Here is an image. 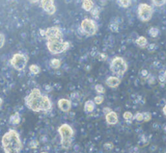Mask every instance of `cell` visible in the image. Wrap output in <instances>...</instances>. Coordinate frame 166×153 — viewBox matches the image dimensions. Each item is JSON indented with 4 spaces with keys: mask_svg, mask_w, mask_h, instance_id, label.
<instances>
[{
    "mask_svg": "<svg viewBox=\"0 0 166 153\" xmlns=\"http://www.w3.org/2000/svg\"><path fill=\"white\" fill-rule=\"evenodd\" d=\"M106 121L109 125H114L118 122V117L115 112L112 111L105 116Z\"/></svg>",
    "mask_w": 166,
    "mask_h": 153,
    "instance_id": "7c38bea8",
    "label": "cell"
},
{
    "mask_svg": "<svg viewBox=\"0 0 166 153\" xmlns=\"http://www.w3.org/2000/svg\"><path fill=\"white\" fill-rule=\"evenodd\" d=\"M91 11H92V13L93 16H98L99 11H98V9H97L95 8L94 9H92Z\"/></svg>",
    "mask_w": 166,
    "mask_h": 153,
    "instance_id": "1f68e13d",
    "label": "cell"
},
{
    "mask_svg": "<svg viewBox=\"0 0 166 153\" xmlns=\"http://www.w3.org/2000/svg\"><path fill=\"white\" fill-rule=\"evenodd\" d=\"M51 66L54 68H58L60 66V61L58 59H53L50 61Z\"/></svg>",
    "mask_w": 166,
    "mask_h": 153,
    "instance_id": "d6986e66",
    "label": "cell"
},
{
    "mask_svg": "<svg viewBox=\"0 0 166 153\" xmlns=\"http://www.w3.org/2000/svg\"><path fill=\"white\" fill-rule=\"evenodd\" d=\"M49 51L52 54H58L64 52L70 47V43L68 41H57L53 43H47Z\"/></svg>",
    "mask_w": 166,
    "mask_h": 153,
    "instance_id": "8992f818",
    "label": "cell"
},
{
    "mask_svg": "<svg viewBox=\"0 0 166 153\" xmlns=\"http://www.w3.org/2000/svg\"><path fill=\"white\" fill-rule=\"evenodd\" d=\"M29 70H30V72L33 74H38L40 71L39 66L36 65H34V64L30 65V66H29Z\"/></svg>",
    "mask_w": 166,
    "mask_h": 153,
    "instance_id": "ac0fdd59",
    "label": "cell"
},
{
    "mask_svg": "<svg viewBox=\"0 0 166 153\" xmlns=\"http://www.w3.org/2000/svg\"><path fill=\"white\" fill-rule=\"evenodd\" d=\"M44 37H46L47 43L61 41L63 40V33L60 28L57 26L50 27L45 30Z\"/></svg>",
    "mask_w": 166,
    "mask_h": 153,
    "instance_id": "5b68a950",
    "label": "cell"
},
{
    "mask_svg": "<svg viewBox=\"0 0 166 153\" xmlns=\"http://www.w3.org/2000/svg\"><path fill=\"white\" fill-rule=\"evenodd\" d=\"M121 80H119V78L116 76H110L106 80V85L112 88H115L117 87L120 84Z\"/></svg>",
    "mask_w": 166,
    "mask_h": 153,
    "instance_id": "4fadbf2b",
    "label": "cell"
},
{
    "mask_svg": "<svg viewBox=\"0 0 166 153\" xmlns=\"http://www.w3.org/2000/svg\"><path fill=\"white\" fill-rule=\"evenodd\" d=\"M123 118L125 120H131L133 118V113L130 112H125L123 113Z\"/></svg>",
    "mask_w": 166,
    "mask_h": 153,
    "instance_id": "cb8c5ba5",
    "label": "cell"
},
{
    "mask_svg": "<svg viewBox=\"0 0 166 153\" xmlns=\"http://www.w3.org/2000/svg\"><path fill=\"white\" fill-rule=\"evenodd\" d=\"M80 28L85 34L92 36L96 34L97 31V25L93 20L90 18L84 19L80 24Z\"/></svg>",
    "mask_w": 166,
    "mask_h": 153,
    "instance_id": "9c48e42d",
    "label": "cell"
},
{
    "mask_svg": "<svg viewBox=\"0 0 166 153\" xmlns=\"http://www.w3.org/2000/svg\"><path fill=\"white\" fill-rule=\"evenodd\" d=\"M158 33H159V30L157 28H151L149 30V34L152 37H157Z\"/></svg>",
    "mask_w": 166,
    "mask_h": 153,
    "instance_id": "44dd1931",
    "label": "cell"
},
{
    "mask_svg": "<svg viewBox=\"0 0 166 153\" xmlns=\"http://www.w3.org/2000/svg\"><path fill=\"white\" fill-rule=\"evenodd\" d=\"M147 71L146 70H143L142 71H141V74H142L143 76H146L147 75Z\"/></svg>",
    "mask_w": 166,
    "mask_h": 153,
    "instance_id": "e575fe53",
    "label": "cell"
},
{
    "mask_svg": "<svg viewBox=\"0 0 166 153\" xmlns=\"http://www.w3.org/2000/svg\"><path fill=\"white\" fill-rule=\"evenodd\" d=\"M58 132L60 135V144L63 149H68L72 145L74 138V130L68 124H63L58 128Z\"/></svg>",
    "mask_w": 166,
    "mask_h": 153,
    "instance_id": "3957f363",
    "label": "cell"
},
{
    "mask_svg": "<svg viewBox=\"0 0 166 153\" xmlns=\"http://www.w3.org/2000/svg\"><path fill=\"white\" fill-rule=\"evenodd\" d=\"M163 114L166 116V104L164 106V107L163 108Z\"/></svg>",
    "mask_w": 166,
    "mask_h": 153,
    "instance_id": "d590c367",
    "label": "cell"
},
{
    "mask_svg": "<svg viewBox=\"0 0 166 153\" xmlns=\"http://www.w3.org/2000/svg\"><path fill=\"white\" fill-rule=\"evenodd\" d=\"M95 89H96L97 92L99 93H104V88L103 87V86L100 84H97L96 86H95Z\"/></svg>",
    "mask_w": 166,
    "mask_h": 153,
    "instance_id": "d4e9b609",
    "label": "cell"
},
{
    "mask_svg": "<svg viewBox=\"0 0 166 153\" xmlns=\"http://www.w3.org/2000/svg\"><path fill=\"white\" fill-rule=\"evenodd\" d=\"M156 49V45L154 44H151L148 47V50L149 51H153Z\"/></svg>",
    "mask_w": 166,
    "mask_h": 153,
    "instance_id": "d6a6232c",
    "label": "cell"
},
{
    "mask_svg": "<svg viewBox=\"0 0 166 153\" xmlns=\"http://www.w3.org/2000/svg\"><path fill=\"white\" fill-rule=\"evenodd\" d=\"M110 30L113 32H118L119 30L118 26L116 24H112L110 26Z\"/></svg>",
    "mask_w": 166,
    "mask_h": 153,
    "instance_id": "f1b7e54d",
    "label": "cell"
},
{
    "mask_svg": "<svg viewBox=\"0 0 166 153\" xmlns=\"http://www.w3.org/2000/svg\"><path fill=\"white\" fill-rule=\"evenodd\" d=\"M27 57L25 55L18 53H15L13 56L11 60V64L14 69L20 71L25 68L27 63Z\"/></svg>",
    "mask_w": 166,
    "mask_h": 153,
    "instance_id": "52a82bcc",
    "label": "cell"
},
{
    "mask_svg": "<svg viewBox=\"0 0 166 153\" xmlns=\"http://www.w3.org/2000/svg\"><path fill=\"white\" fill-rule=\"evenodd\" d=\"M113 147H114V145H113V144H111V143H106V144L104 145V149L108 150H111L112 148H113Z\"/></svg>",
    "mask_w": 166,
    "mask_h": 153,
    "instance_id": "4dcf8cb0",
    "label": "cell"
},
{
    "mask_svg": "<svg viewBox=\"0 0 166 153\" xmlns=\"http://www.w3.org/2000/svg\"><path fill=\"white\" fill-rule=\"evenodd\" d=\"M143 121L145 122H148L151 119V114L149 112H143Z\"/></svg>",
    "mask_w": 166,
    "mask_h": 153,
    "instance_id": "484cf974",
    "label": "cell"
},
{
    "mask_svg": "<svg viewBox=\"0 0 166 153\" xmlns=\"http://www.w3.org/2000/svg\"><path fill=\"white\" fill-rule=\"evenodd\" d=\"M163 76H164V78H165V81H166V71L165 72H164V74H163Z\"/></svg>",
    "mask_w": 166,
    "mask_h": 153,
    "instance_id": "74e56055",
    "label": "cell"
},
{
    "mask_svg": "<svg viewBox=\"0 0 166 153\" xmlns=\"http://www.w3.org/2000/svg\"><path fill=\"white\" fill-rule=\"evenodd\" d=\"M1 144L5 153H19L22 147L19 134L12 129L3 135Z\"/></svg>",
    "mask_w": 166,
    "mask_h": 153,
    "instance_id": "7a4b0ae2",
    "label": "cell"
},
{
    "mask_svg": "<svg viewBox=\"0 0 166 153\" xmlns=\"http://www.w3.org/2000/svg\"><path fill=\"white\" fill-rule=\"evenodd\" d=\"M9 122L13 125H18L21 122V117L18 112L12 115L9 118Z\"/></svg>",
    "mask_w": 166,
    "mask_h": 153,
    "instance_id": "5bb4252c",
    "label": "cell"
},
{
    "mask_svg": "<svg viewBox=\"0 0 166 153\" xmlns=\"http://www.w3.org/2000/svg\"><path fill=\"white\" fill-rule=\"evenodd\" d=\"M41 7L44 11L49 14H53L56 11V7L53 0H42Z\"/></svg>",
    "mask_w": 166,
    "mask_h": 153,
    "instance_id": "30bf717a",
    "label": "cell"
},
{
    "mask_svg": "<svg viewBox=\"0 0 166 153\" xmlns=\"http://www.w3.org/2000/svg\"><path fill=\"white\" fill-rule=\"evenodd\" d=\"M38 145V141L36 140H32L30 143V147L32 148V149H36L37 148Z\"/></svg>",
    "mask_w": 166,
    "mask_h": 153,
    "instance_id": "f546056e",
    "label": "cell"
},
{
    "mask_svg": "<svg viewBox=\"0 0 166 153\" xmlns=\"http://www.w3.org/2000/svg\"><path fill=\"white\" fill-rule=\"evenodd\" d=\"M2 103H3V100H2L1 98H0V106H1Z\"/></svg>",
    "mask_w": 166,
    "mask_h": 153,
    "instance_id": "8d00e7d4",
    "label": "cell"
},
{
    "mask_svg": "<svg viewBox=\"0 0 166 153\" xmlns=\"http://www.w3.org/2000/svg\"><path fill=\"white\" fill-rule=\"evenodd\" d=\"M94 2L91 0H84L82 2V7L86 11H91L94 8Z\"/></svg>",
    "mask_w": 166,
    "mask_h": 153,
    "instance_id": "2e32d148",
    "label": "cell"
},
{
    "mask_svg": "<svg viewBox=\"0 0 166 153\" xmlns=\"http://www.w3.org/2000/svg\"><path fill=\"white\" fill-rule=\"evenodd\" d=\"M40 153H48V152H42Z\"/></svg>",
    "mask_w": 166,
    "mask_h": 153,
    "instance_id": "f35d334b",
    "label": "cell"
},
{
    "mask_svg": "<svg viewBox=\"0 0 166 153\" xmlns=\"http://www.w3.org/2000/svg\"><path fill=\"white\" fill-rule=\"evenodd\" d=\"M24 102L28 109L35 112H48L52 108L50 98L42 95L37 88L32 89L24 98Z\"/></svg>",
    "mask_w": 166,
    "mask_h": 153,
    "instance_id": "6da1fadb",
    "label": "cell"
},
{
    "mask_svg": "<svg viewBox=\"0 0 166 153\" xmlns=\"http://www.w3.org/2000/svg\"><path fill=\"white\" fill-rule=\"evenodd\" d=\"M166 3V0H153V3L156 6H162Z\"/></svg>",
    "mask_w": 166,
    "mask_h": 153,
    "instance_id": "603a6c76",
    "label": "cell"
},
{
    "mask_svg": "<svg viewBox=\"0 0 166 153\" xmlns=\"http://www.w3.org/2000/svg\"><path fill=\"white\" fill-rule=\"evenodd\" d=\"M95 109V103L94 101L92 100H87L84 104V110L85 111V112H86L88 113H92L93 111Z\"/></svg>",
    "mask_w": 166,
    "mask_h": 153,
    "instance_id": "9a60e30c",
    "label": "cell"
},
{
    "mask_svg": "<svg viewBox=\"0 0 166 153\" xmlns=\"http://www.w3.org/2000/svg\"><path fill=\"white\" fill-rule=\"evenodd\" d=\"M136 43L139 46L145 47V46H147V40L145 37L141 36V37H138L137 39H136Z\"/></svg>",
    "mask_w": 166,
    "mask_h": 153,
    "instance_id": "e0dca14e",
    "label": "cell"
},
{
    "mask_svg": "<svg viewBox=\"0 0 166 153\" xmlns=\"http://www.w3.org/2000/svg\"><path fill=\"white\" fill-rule=\"evenodd\" d=\"M110 70L112 73L118 76H122L127 70V64L121 57H116L110 63Z\"/></svg>",
    "mask_w": 166,
    "mask_h": 153,
    "instance_id": "277c9868",
    "label": "cell"
},
{
    "mask_svg": "<svg viewBox=\"0 0 166 153\" xmlns=\"http://www.w3.org/2000/svg\"><path fill=\"white\" fill-rule=\"evenodd\" d=\"M118 3L120 7H124V8H127V7L131 5V1H129V0H119V1H118Z\"/></svg>",
    "mask_w": 166,
    "mask_h": 153,
    "instance_id": "ffe728a7",
    "label": "cell"
},
{
    "mask_svg": "<svg viewBox=\"0 0 166 153\" xmlns=\"http://www.w3.org/2000/svg\"><path fill=\"white\" fill-rule=\"evenodd\" d=\"M57 104L59 109L63 112H69L72 108L71 101L68 99H66V98H61L58 101Z\"/></svg>",
    "mask_w": 166,
    "mask_h": 153,
    "instance_id": "8fae6325",
    "label": "cell"
},
{
    "mask_svg": "<svg viewBox=\"0 0 166 153\" xmlns=\"http://www.w3.org/2000/svg\"><path fill=\"white\" fill-rule=\"evenodd\" d=\"M110 112H112V110L110 109V108H103V113L105 115L108 114V113H110Z\"/></svg>",
    "mask_w": 166,
    "mask_h": 153,
    "instance_id": "836d02e7",
    "label": "cell"
},
{
    "mask_svg": "<svg viewBox=\"0 0 166 153\" xmlns=\"http://www.w3.org/2000/svg\"><path fill=\"white\" fill-rule=\"evenodd\" d=\"M103 101H104L103 97H102V96H100V95L97 96V97H95L94 100V103L96 104H101Z\"/></svg>",
    "mask_w": 166,
    "mask_h": 153,
    "instance_id": "7402d4cb",
    "label": "cell"
},
{
    "mask_svg": "<svg viewBox=\"0 0 166 153\" xmlns=\"http://www.w3.org/2000/svg\"><path fill=\"white\" fill-rule=\"evenodd\" d=\"M5 39L4 35L0 33V49L3 48L5 44Z\"/></svg>",
    "mask_w": 166,
    "mask_h": 153,
    "instance_id": "83f0119b",
    "label": "cell"
},
{
    "mask_svg": "<svg viewBox=\"0 0 166 153\" xmlns=\"http://www.w3.org/2000/svg\"><path fill=\"white\" fill-rule=\"evenodd\" d=\"M134 118L136 121H139V122L142 121H143V113H137L136 114V115L134 116Z\"/></svg>",
    "mask_w": 166,
    "mask_h": 153,
    "instance_id": "4316f807",
    "label": "cell"
},
{
    "mask_svg": "<svg viewBox=\"0 0 166 153\" xmlns=\"http://www.w3.org/2000/svg\"><path fill=\"white\" fill-rule=\"evenodd\" d=\"M153 9L147 3H141L138 6V16L141 21L147 22L152 18Z\"/></svg>",
    "mask_w": 166,
    "mask_h": 153,
    "instance_id": "ba28073f",
    "label": "cell"
}]
</instances>
